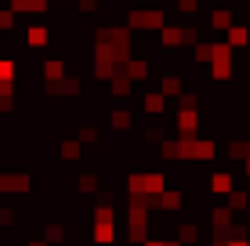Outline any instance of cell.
<instances>
[{
  "mask_svg": "<svg viewBox=\"0 0 250 246\" xmlns=\"http://www.w3.org/2000/svg\"><path fill=\"white\" fill-rule=\"evenodd\" d=\"M15 25V11H0V29H11Z\"/></svg>",
  "mask_w": 250,
  "mask_h": 246,
  "instance_id": "14",
  "label": "cell"
},
{
  "mask_svg": "<svg viewBox=\"0 0 250 246\" xmlns=\"http://www.w3.org/2000/svg\"><path fill=\"white\" fill-rule=\"evenodd\" d=\"M210 65H214V80H229L232 76V47L229 44H214Z\"/></svg>",
  "mask_w": 250,
  "mask_h": 246,
  "instance_id": "2",
  "label": "cell"
},
{
  "mask_svg": "<svg viewBox=\"0 0 250 246\" xmlns=\"http://www.w3.org/2000/svg\"><path fill=\"white\" fill-rule=\"evenodd\" d=\"M196 7H200V0H178V11H182V15L196 11Z\"/></svg>",
  "mask_w": 250,
  "mask_h": 246,
  "instance_id": "13",
  "label": "cell"
},
{
  "mask_svg": "<svg viewBox=\"0 0 250 246\" xmlns=\"http://www.w3.org/2000/svg\"><path fill=\"white\" fill-rule=\"evenodd\" d=\"M127 123H131V116H127V113H116V116H113V127H120V131H124Z\"/></svg>",
  "mask_w": 250,
  "mask_h": 246,
  "instance_id": "16",
  "label": "cell"
},
{
  "mask_svg": "<svg viewBox=\"0 0 250 246\" xmlns=\"http://www.w3.org/2000/svg\"><path fill=\"white\" fill-rule=\"evenodd\" d=\"M44 76H47V83L62 80V76H65V65H62V62H44Z\"/></svg>",
  "mask_w": 250,
  "mask_h": 246,
  "instance_id": "8",
  "label": "cell"
},
{
  "mask_svg": "<svg viewBox=\"0 0 250 246\" xmlns=\"http://www.w3.org/2000/svg\"><path fill=\"white\" fill-rule=\"evenodd\" d=\"M15 73H19V65H15V62H4V58H0V80H15Z\"/></svg>",
  "mask_w": 250,
  "mask_h": 246,
  "instance_id": "12",
  "label": "cell"
},
{
  "mask_svg": "<svg viewBox=\"0 0 250 246\" xmlns=\"http://www.w3.org/2000/svg\"><path fill=\"white\" fill-rule=\"evenodd\" d=\"M247 40H250V33L243 29V25H229V40H225L229 47H243Z\"/></svg>",
  "mask_w": 250,
  "mask_h": 246,
  "instance_id": "6",
  "label": "cell"
},
{
  "mask_svg": "<svg viewBox=\"0 0 250 246\" xmlns=\"http://www.w3.org/2000/svg\"><path fill=\"white\" fill-rule=\"evenodd\" d=\"M229 185H232V181H229L225 174H218V177H214V189H218V192H229Z\"/></svg>",
  "mask_w": 250,
  "mask_h": 246,
  "instance_id": "15",
  "label": "cell"
},
{
  "mask_svg": "<svg viewBox=\"0 0 250 246\" xmlns=\"http://www.w3.org/2000/svg\"><path fill=\"white\" fill-rule=\"evenodd\" d=\"M196 62H210V55H214V44H196Z\"/></svg>",
  "mask_w": 250,
  "mask_h": 246,
  "instance_id": "11",
  "label": "cell"
},
{
  "mask_svg": "<svg viewBox=\"0 0 250 246\" xmlns=\"http://www.w3.org/2000/svg\"><path fill=\"white\" fill-rule=\"evenodd\" d=\"M47 40H51V33L44 29V25H33V29L25 33V44H29V47H44Z\"/></svg>",
  "mask_w": 250,
  "mask_h": 246,
  "instance_id": "4",
  "label": "cell"
},
{
  "mask_svg": "<svg viewBox=\"0 0 250 246\" xmlns=\"http://www.w3.org/2000/svg\"><path fill=\"white\" fill-rule=\"evenodd\" d=\"M160 95H182V76H163L160 80Z\"/></svg>",
  "mask_w": 250,
  "mask_h": 246,
  "instance_id": "7",
  "label": "cell"
},
{
  "mask_svg": "<svg viewBox=\"0 0 250 246\" xmlns=\"http://www.w3.org/2000/svg\"><path fill=\"white\" fill-rule=\"evenodd\" d=\"M210 25H214V29H225V33H229V25H232V11H229V7H225V11H214Z\"/></svg>",
  "mask_w": 250,
  "mask_h": 246,
  "instance_id": "10",
  "label": "cell"
},
{
  "mask_svg": "<svg viewBox=\"0 0 250 246\" xmlns=\"http://www.w3.org/2000/svg\"><path fill=\"white\" fill-rule=\"evenodd\" d=\"M167 109V95H149L145 98V113H163Z\"/></svg>",
  "mask_w": 250,
  "mask_h": 246,
  "instance_id": "9",
  "label": "cell"
},
{
  "mask_svg": "<svg viewBox=\"0 0 250 246\" xmlns=\"http://www.w3.org/2000/svg\"><path fill=\"white\" fill-rule=\"evenodd\" d=\"M76 152H80V145H76V141H69V145L62 149V156H65V159H73V156H76Z\"/></svg>",
  "mask_w": 250,
  "mask_h": 246,
  "instance_id": "17",
  "label": "cell"
},
{
  "mask_svg": "<svg viewBox=\"0 0 250 246\" xmlns=\"http://www.w3.org/2000/svg\"><path fill=\"white\" fill-rule=\"evenodd\" d=\"M163 19L167 15L156 7H138V11H131V29H163Z\"/></svg>",
  "mask_w": 250,
  "mask_h": 246,
  "instance_id": "1",
  "label": "cell"
},
{
  "mask_svg": "<svg viewBox=\"0 0 250 246\" xmlns=\"http://www.w3.org/2000/svg\"><path fill=\"white\" fill-rule=\"evenodd\" d=\"M145 76H149V62H145V58H127V80L142 83Z\"/></svg>",
  "mask_w": 250,
  "mask_h": 246,
  "instance_id": "3",
  "label": "cell"
},
{
  "mask_svg": "<svg viewBox=\"0 0 250 246\" xmlns=\"http://www.w3.org/2000/svg\"><path fill=\"white\" fill-rule=\"evenodd\" d=\"M44 7H47V0H11L15 15H19V11H33V15H37V11H44Z\"/></svg>",
  "mask_w": 250,
  "mask_h": 246,
  "instance_id": "5",
  "label": "cell"
}]
</instances>
